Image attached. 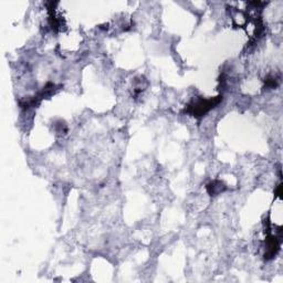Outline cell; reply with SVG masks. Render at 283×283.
<instances>
[{
  "mask_svg": "<svg viewBox=\"0 0 283 283\" xmlns=\"http://www.w3.org/2000/svg\"><path fill=\"white\" fill-rule=\"evenodd\" d=\"M220 100H221V96H217V98H213L209 100H204V99L196 100L185 109V112L191 114V115L195 117H200L207 112H209L211 109H214L215 107H216V105L220 102Z\"/></svg>",
  "mask_w": 283,
  "mask_h": 283,
  "instance_id": "6da1fadb",
  "label": "cell"
},
{
  "mask_svg": "<svg viewBox=\"0 0 283 283\" xmlns=\"http://www.w3.org/2000/svg\"><path fill=\"white\" fill-rule=\"evenodd\" d=\"M207 189H208V193L210 194L211 196H216L217 194L225 191L226 187H225V185L221 183V181L216 180V181H213V183L207 186Z\"/></svg>",
  "mask_w": 283,
  "mask_h": 283,
  "instance_id": "7a4b0ae2",
  "label": "cell"
}]
</instances>
